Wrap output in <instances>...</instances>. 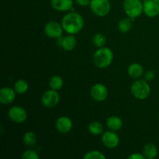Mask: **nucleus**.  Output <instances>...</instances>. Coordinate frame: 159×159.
<instances>
[{
    "instance_id": "f257e3e1",
    "label": "nucleus",
    "mask_w": 159,
    "mask_h": 159,
    "mask_svg": "<svg viewBox=\"0 0 159 159\" xmlns=\"http://www.w3.org/2000/svg\"><path fill=\"white\" fill-rule=\"evenodd\" d=\"M84 19L81 14L75 12H71L66 14L62 18L61 25L63 29L67 34H78L82 30L84 26Z\"/></svg>"
},
{
    "instance_id": "f03ea898",
    "label": "nucleus",
    "mask_w": 159,
    "mask_h": 159,
    "mask_svg": "<svg viewBox=\"0 0 159 159\" xmlns=\"http://www.w3.org/2000/svg\"><path fill=\"white\" fill-rule=\"evenodd\" d=\"M113 61V52L108 48H99L93 54V63L97 68H106L110 66Z\"/></svg>"
},
{
    "instance_id": "7ed1b4c3",
    "label": "nucleus",
    "mask_w": 159,
    "mask_h": 159,
    "mask_svg": "<svg viewBox=\"0 0 159 159\" xmlns=\"http://www.w3.org/2000/svg\"><path fill=\"white\" fill-rule=\"evenodd\" d=\"M130 91L136 99L143 100L148 98L150 96L151 87L144 79H136L130 87Z\"/></svg>"
},
{
    "instance_id": "20e7f679",
    "label": "nucleus",
    "mask_w": 159,
    "mask_h": 159,
    "mask_svg": "<svg viewBox=\"0 0 159 159\" xmlns=\"http://www.w3.org/2000/svg\"><path fill=\"white\" fill-rule=\"evenodd\" d=\"M123 7L125 13L132 20L138 18L144 12L142 0H124Z\"/></svg>"
},
{
    "instance_id": "39448f33",
    "label": "nucleus",
    "mask_w": 159,
    "mask_h": 159,
    "mask_svg": "<svg viewBox=\"0 0 159 159\" xmlns=\"http://www.w3.org/2000/svg\"><path fill=\"white\" fill-rule=\"evenodd\" d=\"M89 6L92 12L100 17L108 15L111 9V4L109 0H91Z\"/></svg>"
},
{
    "instance_id": "423d86ee",
    "label": "nucleus",
    "mask_w": 159,
    "mask_h": 159,
    "mask_svg": "<svg viewBox=\"0 0 159 159\" xmlns=\"http://www.w3.org/2000/svg\"><path fill=\"white\" fill-rule=\"evenodd\" d=\"M8 116L12 122L16 124H23L27 119V112L23 107L14 106L9 110Z\"/></svg>"
},
{
    "instance_id": "0eeeda50",
    "label": "nucleus",
    "mask_w": 159,
    "mask_h": 159,
    "mask_svg": "<svg viewBox=\"0 0 159 159\" xmlns=\"http://www.w3.org/2000/svg\"><path fill=\"white\" fill-rule=\"evenodd\" d=\"M60 101V96L56 90H48L41 97V103L47 108H53L58 104Z\"/></svg>"
},
{
    "instance_id": "6e6552de",
    "label": "nucleus",
    "mask_w": 159,
    "mask_h": 159,
    "mask_svg": "<svg viewBox=\"0 0 159 159\" xmlns=\"http://www.w3.org/2000/svg\"><path fill=\"white\" fill-rule=\"evenodd\" d=\"M63 30L61 23H59L57 21H50L44 26V33L51 38H61Z\"/></svg>"
},
{
    "instance_id": "1a4fd4ad",
    "label": "nucleus",
    "mask_w": 159,
    "mask_h": 159,
    "mask_svg": "<svg viewBox=\"0 0 159 159\" xmlns=\"http://www.w3.org/2000/svg\"><path fill=\"white\" fill-rule=\"evenodd\" d=\"M102 142L106 148L110 149L116 148L120 143V138L116 131L108 130L103 132L102 134Z\"/></svg>"
},
{
    "instance_id": "9d476101",
    "label": "nucleus",
    "mask_w": 159,
    "mask_h": 159,
    "mask_svg": "<svg viewBox=\"0 0 159 159\" xmlns=\"http://www.w3.org/2000/svg\"><path fill=\"white\" fill-rule=\"evenodd\" d=\"M92 98L96 102H102L108 96V89L102 83H96L92 87L90 91Z\"/></svg>"
},
{
    "instance_id": "9b49d317",
    "label": "nucleus",
    "mask_w": 159,
    "mask_h": 159,
    "mask_svg": "<svg viewBox=\"0 0 159 159\" xmlns=\"http://www.w3.org/2000/svg\"><path fill=\"white\" fill-rule=\"evenodd\" d=\"M143 7L147 16L153 18L159 15V0H144Z\"/></svg>"
},
{
    "instance_id": "f8f14e48",
    "label": "nucleus",
    "mask_w": 159,
    "mask_h": 159,
    "mask_svg": "<svg viewBox=\"0 0 159 159\" xmlns=\"http://www.w3.org/2000/svg\"><path fill=\"white\" fill-rule=\"evenodd\" d=\"M56 129H57V131L61 134H68L71 131V130L72 129V121L68 116H61L56 121Z\"/></svg>"
},
{
    "instance_id": "ddd939ff",
    "label": "nucleus",
    "mask_w": 159,
    "mask_h": 159,
    "mask_svg": "<svg viewBox=\"0 0 159 159\" xmlns=\"http://www.w3.org/2000/svg\"><path fill=\"white\" fill-rule=\"evenodd\" d=\"M16 93L15 89L9 87H4L0 90V102L3 105L12 103L16 99Z\"/></svg>"
},
{
    "instance_id": "4468645a",
    "label": "nucleus",
    "mask_w": 159,
    "mask_h": 159,
    "mask_svg": "<svg viewBox=\"0 0 159 159\" xmlns=\"http://www.w3.org/2000/svg\"><path fill=\"white\" fill-rule=\"evenodd\" d=\"M53 9L59 12H66L73 9V0H51Z\"/></svg>"
},
{
    "instance_id": "2eb2a0df",
    "label": "nucleus",
    "mask_w": 159,
    "mask_h": 159,
    "mask_svg": "<svg viewBox=\"0 0 159 159\" xmlns=\"http://www.w3.org/2000/svg\"><path fill=\"white\" fill-rule=\"evenodd\" d=\"M76 43H77V40L72 34H69V35L63 37L60 41L61 47L66 51H72L75 48Z\"/></svg>"
},
{
    "instance_id": "dca6fc26",
    "label": "nucleus",
    "mask_w": 159,
    "mask_h": 159,
    "mask_svg": "<svg viewBox=\"0 0 159 159\" xmlns=\"http://www.w3.org/2000/svg\"><path fill=\"white\" fill-rule=\"evenodd\" d=\"M127 72L130 77L134 79H139L144 75V68L138 63H133L129 65Z\"/></svg>"
},
{
    "instance_id": "f3484780",
    "label": "nucleus",
    "mask_w": 159,
    "mask_h": 159,
    "mask_svg": "<svg viewBox=\"0 0 159 159\" xmlns=\"http://www.w3.org/2000/svg\"><path fill=\"white\" fill-rule=\"evenodd\" d=\"M107 126L110 130L118 131L123 127V121L116 116H111L107 119Z\"/></svg>"
},
{
    "instance_id": "a211bd4d",
    "label": "nucleus",
    "mask_w": 159,
    "mask_h": 159,
    "mask_svg": "<svg viewBox=\"0 0 159 159\" xmlns=\"http://www.w3.org/2000/svg\"><path fill=\"white\" fill-rule=\"evenodd\" d=\"M143 155L147 159H153L156 158L158 155V148H157L156 145L152 143H148L146 144L143 148Z\"/></svg>"
},
{
    "instance_id": "6ab92c4d",
    "label": "nucleus",
    "mask_w": 159,
    "mask_h": 159,
    "mask_svg": "<svg viewBox=\"0 0 159 159\" xmlns=\"http://www.w3.org/2000/svg\"><path fill=\"white\" fill-rule=\"evenodd\" d=\"M89 131L94 136H99L103 133V126L98 121H93L89 124Z\"/></svg>"
},
{
    "instance_id": "aec40b11",
    "label": "nucleus",
    "mask_w": 159,
    "mask_h": 159,
    "mask_svg": "<svg viewBox=\"0 0 159 159\" xmlns=\"http://www.w3.org/2000/svg\"><path fill=\"white\" fill-rule=\"evenodd\" d=\"M14 89L17 94H24L29 89V84L24 79H19L14 84Z\"/></svg>"
},
{
    "instance_id": "412c9836",
    "label": "nucleus",
    "mask_w": 159,
    "mask_h": 159,
    "mask_svg": "<svg viewBox=\"0 0 159 159\" xmlns=\"http://www.w3.org/2000/svg\"><path fill=\"white\" fill-rule=\"evenodd\" d=\"M23 143L28 147H34L37 142V138L35 133L32 131L26 132L23 138Z\"/></svg>"
},
{
    "instance_id": "4be33fe9",
    "label": "nucleus",
    "mask_w": 159,
    "mask_h": 159,
    "mask_svg": "<svg viewBox=\"0 0 159 159\" xmlns=\"http://www.w3.org/2000/svg\"><path fill=\"white\" fill-rule=\"evenodd\" d=\"M63 79H62V78L61 76L54 75L53 77H51V79H50L49 85L51 87V89L57 91V90H60L63 87Z\"/></svg>"
},
{
    "instance_id": "5701e85b",
    "label": "nucleus",
    "mask_w": 159,
    "mask_h": 159,
    "mask_svg": "<svg viewBox=\"0 0 159 159\" xmlns=\"http://www.w3.org/2000/svg\"><path fill=\"white\" fill-rule=\"evenodd\" d=\"M132 28V20L130 18H124L118 23V30L121 33H127Z\"/></svg>"
},
{
    "instance_id": "b1692460",
    "label": "nucleus",
    "mask_w": 159,
    "mask_h": 159,
    "mask_svg": "<svg viewBox=\"0 0 159 159\" xmlns=\"http://www.w3.org/2000/svg\"><path fill=\"white\" fill-rule=\"evenodd\" d=\"M93 43L97 48H102V47L105 46L106 43H107V39L103 34H101V33H97L93 37Z\"/></svg>"
},
{
    "instance_id": "393cba45",
    "label": "nucleus",
    "mask_w": 159,
    "mask_h": 159,
    "mask_svg": "<svg viewBox=\"0 0 159 159\" xmlns=\"http://www.w3.org/2000/svg\"><path fill=\"white\" fill-rule=\"evenodd\" d=\"M105 155L102 153V152H99V151H91V152H87L84 156V159H106Z\"/></svg>"
},
{
    "instance_id": "a878e982",
    "label": "nucleus",
    "mask_w": 159,
    "mask_h": 159,
    "mask_svg": "<svg viewBox=\"0 0 159 159\" xmlns=\"http://www.w3.org/2000/svg\"><path fill=\"white\" fill-rule=\"evenodd\" d=\"M22 158L23 159H39L40 156L36 151L33 150V149H28L23 152L22 155Z\"/></svg>"
},
{
    "instance_id": "bb28decb",
    "label": "nucleus",
    "mask_w": 159,
    "mask_h": 159,
    "mask_svg": "<svg viewBox=\"0 0 159 159\" xmlns=\"http://www.w3.org/2000/svg\"><path fill=\"white\" fill-rule=\"evenodd\" d=\"M155 78V72L152 70H148L144 73V80L147 82H150V81L154 80Z\"/></svg>"
},
{
    "instance_id": "cd10ccee",
    "label": "nucleus",
    "mask_w": 159,
    "mask_h": 159,
    "mask_svg": "<svg viewBox=\"0 0 159 159\" xmlns=\"http://www.w3.org/2000/svg\"><path fill=\"white\" fill-rule=\"evenodd\" d=\"M128 159H145V157L143 154L133 153L132 155H129Z\"/></svg>"
},
{
    "instance_id": "c85d7f7f",
    "label": "nucleus",
    "mask_w": 159,
    "mask_h": 159,
    "mask_svg": "<svg viewBox=\"0 0 159 159\" xmlns=\"http://www.w3.org/2000/svg\"><path fill=\"white\" fill-rule=\"evenodd\" d=\"M76 3L80 6H89L91 0H75Z\"/></svg>"
},
{
    "instance_id": "c756f323",
    "label": "nucleus",
    "mask_w": 159,
    "mask_h": 159,
    "mask_svg": "<svg viewBox=\"0 0 159 159\" xmlns=\"http://www.w3.org/2000/svg\"><path fill=\"white\" fill-rule=\"evenodd\" d=\"M158 120H159V113H158Z\"/></svg>"
}]
</instances>
